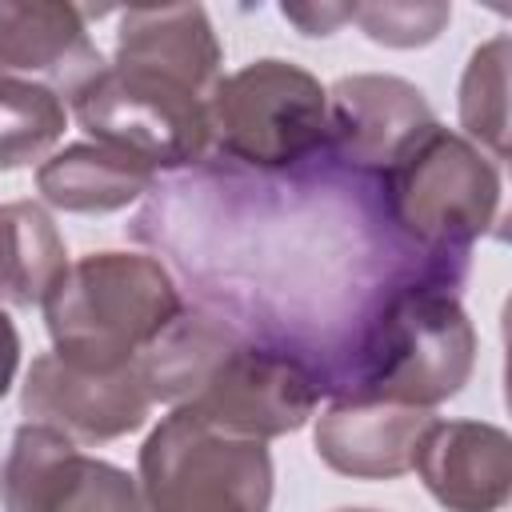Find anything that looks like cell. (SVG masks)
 Segmentation results:
<instances>
[{
	"label": "cell",
	"instance_id": "obj_1",
	"mask_svg": "<svg viewBox=\"0 0 512 512\" xmlns=\"http://www.w3.org/2000/svg\"><path fill=\"white\" fill-rule=\"evenodd\" d=\"M184 312L168 268L144 252H92L64 268L44 300L52 352L92 372H120Z\"/></svg>",
	"mask_w": 512,
	"mask_h": 512
},
{
	"label": "cell",
	"instance_id": "obj_2",
	"mask_svg": "<svg viewBox=\"0 0 512 512\" xmlns=\"http://www.w3.org/2000/svg\"><path fill=\"white\" fill-rule=\"evenodd\" d=\"M360 360V396L432 412L468 384L476 332L448 288L408 284L384 300L364 336Z\"/></svg>",
	"mask_w": 512,
	"mask_h": 512
},
{
	"label": "cell",
	"instance_id": "obj_3",
	"mask_svg": "<svg viewBox=\"0 0 512 512\" xmlns=\"http://www.w3.org/2000/svg\"><path fill=\"white\" fill-rule=\"evenodd\" d=\"M396 228L436 256H464L500 216V172L460 132L428 124L384 172Z\"/></svg>",
	"mask_w": 512,
	"mask_h": 512
},
{
	"label": "cell",
	"instance_id": "obj_4",
	"mask_svg": "<svg viewBox=\"0 0 512 512\" xmlns=\"http://www.w3.org/2000/svg\"><path fill=\"white\" fill-rule=\"evenodd\" d=\"M148 512H268L272 456L264 440L212 428L192 408H172L140 448Z\"/></svg>",
	"mask_w": 512,
	"mask_h": 512
},
{
	"label": "cell",
	"instance_id": "obj_5",
	"mask_svg": "<svg viewBox=\"0 0 512 512\" xmlns=\"http://www.w3.org/2000/svg\"><path fill=\"white\" fill-rule=\"evenodd\" d=\"M328 136V96L312 72L288 60H256L220 76L208 92V140L252 164L288 168Z\"/></svg>",
	"mask_w": 512,
	"mask_h": 512
},
{
	"label": "cell",
	"instance_id": "obj_6",
	"mask_svg": "<svg viewBox=\"0 0 512 512\" xmlns=\"http://www.w3.org/2000/svg\"><path fill=\"white\" fill-rule=\"evenodd\" d=\"M72 112L96 144L144 160L148 168H180L208 152V96L144 72L104 64L76 96Z\"/></svg>",
	"mask_w": 512,
	"mask_h": 512
},
{
	"label": "cell",
	"instance_id": "obj_7",
	"mask_svg": "<svg viewBox=\"0 0 512 512\" xmlns=\"http://www.w3.org/2000/svg\"><path fill=\"white\" fill-rule=\"evenodd\" d=\"M316 400L320 384L300 360L232 340L180 408H192L228 436L272 440L304 428L316 412Z\"/></svg>",
	"mask_w": 512,
	"mask_h": 512
},
{
	"label": "cell",
	"instance_id": "obj_8",
	"mask_svg": "<svg viewBox=\"0 0 512 512\" xmlns=\"http://www.w3.org/2000/svg\"><path fill=\"white\" fill-rule=\"evenodd\" d=\"M20 408L28 424L56 428L76 444H104L136 432L148 420L152 396L136 364L120 372H92L44 352L24 376Z\"/></svg>",
	"mask_w": 512,
	"mask_h": 512
},
{
	"label": "cell",
	"instance_id": "obj_9",
	"mask_svg": "<svg viewBox=\"0 0 512 512\" xmlns=\"http://www.w3.org/2000/svg\"><path fill=\"white\" fill-rule=\"evenodd\" d=\"M328 136L344 164L360 172H388L400 152L432 124L424 92L400 76L356 72L328 92Z\"/></svg>",
	"mask_w": 512,
	"mask_h": 512
},
{
	"label": "cell",
	"instance_id": "obj_10",
	"mask_svg": "<svg viewBox=\"0 0 512 512\" xmlns=\"http://www.w3.org/2000/svg\"><path fill=\"white\" fill-rule=\"evenodd\" d=\"M104 68L84 28V8L60 0H0V80L76 96Z\"/></svg>",
	"mask_w": 512,
	"mask_h": 512
},
{
	"label": "cell",
	"instance_id": "obj_11",
	"mask_svg": "<svg viewBox=\"0 0 512 512\" xmlns=\"http://www.w3.org/2000/svg\"><path fill=\"white\" fill-rule=\"evenodd\" d=\"M412 468L448 512H500L512 496V440L480 420H432Z\"/></svg>",
	"mask_w": 512,
	"mask_h": 512
},
{
	"label": "cell",
	"instance_id": "obj_12",
	"mask_svg": "<svg viewBox=\"0 0 512 512\" xmlns=\"http://www.w3.org/2000/svg\"><path fill=\"white\" fill-rule=\"evenodd\" d=\"M432 420L436 416L428 408L372 396L340 400L316 420V456L352 480H392L412 468L420 436Z\"/></svg>",
	"mask_w": 512,
	"mask_h": 512
},
{
	"label": "cell",
	"instance_id": "obj_13",
	"mask_svg": "<svg viewBox=\"0 0 512 512\" xmlns=\"http://www.w3.org/2000/svg\"><path fill=\"white\" fill-rule=\"evenodd\" d=\"M220 40L200 4H164V8H124L116 28L112 64L144 68L168 80H180L196 92H212L220 80Z\"/></svg>",
	"mask_w": 512,
	"mask_h": 512
},
{
	"label": "cell",
	"instance_id": "obj_14",
	"mask_svg": "<svg viewBox=\"0 0 512 512\" xmlns=\"http://www.w3.org/2000/svg\"><path fill=\"white\" fill-rule=\"evenodd\" d=\"M156 168L104 144H68L36 172L40 196L60 212H116L152 188Z\"/></svg>",
	"mask_w": 512,
	"mask_h": 512
},
{
	"label": "cell",
	"instance_id": "obj_15",
	"mask_svg": "<svg viewBox=\"0 0 512 512\" xmlns=\"http://www.w3.org/2000/svg\"><path fill=\"white\" fill-rule=\"evenodd\" d=\"M84 452L56 428L20 424L0 468L4 512H60L84 472Z\"/></svg>",
	"mask_w": 512,
	"mask_h": 512
},
{
	"label": "cell",
	"instance_id": "obj_16",
	"mask_svg": "<svg viewBox=\"0 0 512 512\" xmlns=\"http://www.w3.org/2000/svg\"><path fill=\"white\" fill-rule=\"evenodd\" d=\"M68 268L64 236L32 200L0 204V300L12 308L44 304Z\"/></svg>",
	"mask_w": 512,
	"mask_h": 512
},
{
	"label": "cell",
	"instance_id": "obj_17",
	"mask_svg": "<svg viewBox=\"0 0 512 512\" xmlns=\"http://www.w3.org/2000/svg\"><path fill=\"white\" fill-rule=\"evenodd\" d=\"M460 128L492 160L508 156V36L480 44L460 80Z\"/></svg>",
	"mask_w": 512,
	"mask_h": 512
},
{
	"label": "cell",
	"instance_id": "obj_18",
	"mask_svg": "<svg viewBox=\"0 0 512 512\" xmlns=\"http://www.w3.org/2000/svg\"><path fill=\"white\" fill-rule=\"evenodd\" d=\"M64 136V104L56 92L24 80H0V172L44 160Z\"/></svg>",
	"mask_w": 512,
	"mask_h": 512
},
{
	"label": "cell",
	"instance_id": "obj_19",
	"mask_svg": "<svg viewBox=\"0 0 512 512\" xmlns=\"http://www.w3.org/2000/svg\"><path fill=\"white\" fill-rule=\"evenodd\" d=\"M352 20L364 28L368 40L388 44V48H420L440 36V28L452 20L448 4H428V0H384V4H356Z\"/></svg>",
	"mask_w": 512,
	"mask_h": 512
},
{
	"label": "cell",
	"instance_id": "obj_20",
	"mask_svg": "<svg viewBox=\"0 0 512 512\" xmlns=\"http://www.w3.org/2000/svg\"><path fill=\"white\" fill-rule=\"evenodd\" d=\"M60 512H148L136 476H128L124 468L108 464V460H84V472L76 480V488L68 492Z\"/></svg>",
	"mask_w": 512,
	"mask_h": 512
},
{
	"label": "cell",
	"instance_id": "obj_21",
	"mask_svg": "<svg viewBox=\"0 0 512 512\" xmlns=\"http://www.w3.org/2000/svg\"><path fill=\"white\" fill-rule=\"evenodd\" d=\"M356 4H284V16L304 32V36H328L340 24L352 20Z\"/></svg>",
	"mask_w": 512,
	"mask_h": 512
},
{
	"label": "cell",
	"instance_id": "obj_22",
	"mask_svg": "<svg viewBox=\"0 0 512 512\" xmlns=\"http://www.w3.org/2000/svg\"><path fill=\"white\" fill-rule=\"evenodd\" d=\"M16 364H20V336H16V324L8 320V312L0 308V396L12 388Z\"/></svg>",
	"mask_w": 512,
	"mask_h": 512
},
{
	"label": "cell",
	"instance_id": "obj_23",
	"mask_svg": "<svg viewBox=\"0 0 512 512\" xmlns=\"http://www.w3.org/2000/svg\"><path fill=\"white\" fill-rule=\"evenodd\" d=\"M336 512H376V508H336Z\"/></svg>",
	"mask_w": 512,
	"mask_h": 512
}]
</instances>
